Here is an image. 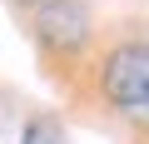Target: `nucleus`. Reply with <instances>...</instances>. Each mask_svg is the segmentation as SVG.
<instances>
[{"mask_svg": "<svg viewBox=\"0 0 149 144\" xmlns=\"http://www.w3.org/2000/svg\"><path fill=\"white\" fill-rule=\"evenodd\" d=\"M104 95L124 114L149 119V45L144 40H129V45L109 50V60H104Z\"/></svg>", "mask_w": 149, "mask_h": 144, "instance_id": "1", "label": "nucleus"}, {"mask_svg": "<svg viewBox=\"0 0 149 144\" xmlns=\"http://www.w3.org/2000/svg\"><path fill=\"white\" fill-rule=\"evenodd\" d=\"M40 35L55 50H80L90 35V15L80 0H45L40 5Z\"/></svg>", "mask_w": 149, "mask_h": 144, "instance_id": "2", "label": "nucleus"}, {"mask_svg": "<svg viewBox=\"0 0 149 144\" xmlns=\"http://www.w3.org/2000/svg\"><path fill=\"white\" fill-rule=\"evenodd\" d=\"M20 144H65V129H60L55 119H45V114H40V119H30V124H25Z\"/></svg>", "mask_w": 149, "mask_h": 144, "instance_id": "3", "label": "nucleus"}]
</instances>
